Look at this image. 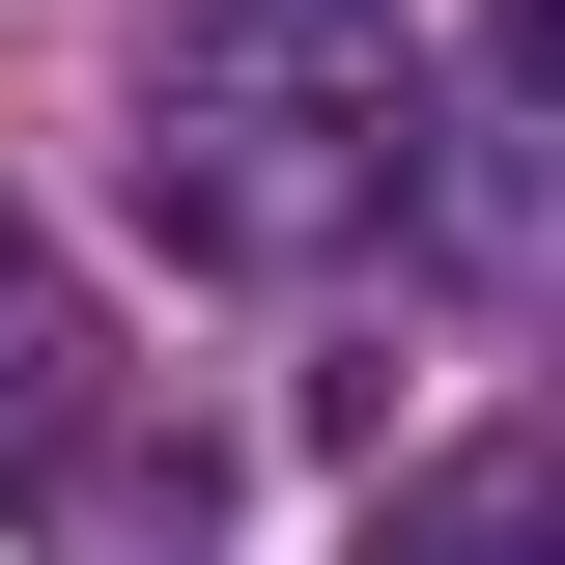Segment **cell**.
<instances>
[{"mask_svg":"<svg viewBox=\"0 0 565 565\" xmlns=\"http://www.w3.org/2000/svg\"><path fill=\"white\" fill-rule=\"evenodd\" d=\"M452 199V85L396 0H170L141 29V226L199 282H340Z\"/></svg>","mask_w":565,"mask_h":565,"instance_id":"1","label":"cell"},{"mask_svg":"<svg viewBox=\"0 0 565 565\" xmlns=\"http://www.w3.org/2000/svg\"><path fill=\"white\" fill-rule=\"evenodd\" d=\"M85 452H114V340H85V282H57V226L0 199V509H57Z\"/></svg>","mask_w":565,"mask_h":565,"instance_id":"2","label":"cell"},{"mask_svg":"<svg viewBox=\"0 0 565 565\" xmlns=\"http://www.w3.org/2000/svg\"><path fill=\"white\" fill-rule=\"evenodd\" d=\"M367 565H565V452H424L367 509Z\"/></svg>","mask_w":565,"mask_h":565,"instance_id":"3","label":"cell"},{"mask_svg":"<svg viewBox=\"0 0 565 565\" xmlns=\"http://www.w3.org/2000/svg\"><path fill=\"white\" fill-rule=\"evenodd\" d=\"M481 29H509V114L565 141V0H481Z\"/></svg>","mask_w":565,"mask_h":565,"instance_id":"4","label":"cell"}]
</instances>
